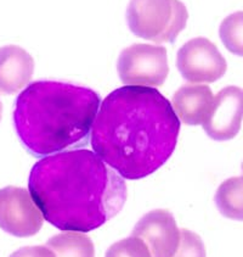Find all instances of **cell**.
<instances>
[{
    "label": "cell",
    "instance_id": "cell-1",
    "mask_svg": "<svg viewBox=\"0 0 243 257\" xmlns=\"http://www.w3.org/2000/svg\"><path fill=\"white\" fill-rule=\"evenodd\" d=\"M90 132L94 153L122 178L136 181L173 155L180 121L157 89L125 85L100 104Z\"/></svg>",
    "mask_w": 243,
    "mask_h": 257
},
{
    "label": "cell",
    "instance_id": "cell-2",
    "mask_svg": "<svg viewBox=\"0 0 243 257\" xmlns=\"http://www.w3.org/2000/svg\"><path fill=\"white\" fill-rule=\"evenodd\" d=\"M28 187L44 219L64 232L97 229L122 210L128 194L124 179L87 149L42 159Z\"/></svg>",
    "mask_w": 243,
    "mask_h": 257
},
{
    "label": "cell",
    "instance_id": "cell-3",
    "mask_svg": "<svg viewBox=\"0 0 243 257\" xmlns=\"http://www.w3.org/2000/svg\"><path fill=\"white\" fill-rule=\"evenodd\" d=\"M100 104L101 98L90 88L37 81L17 96L14 124L32 155H53L89 136Z\"/></svg>",
    "mask_w": 243,
    "mask_h": 257
},
{
    "label": "cell",
    "instance_id": "cell-4",
    "mask_svg": "<svg viewBox=\"0 0 243 257\" xmlns=\"http://www.w3.org/2000/svg\"><path fill=\"white\" fill-rule=\"evenodd\" d=\"M187 19V9L180 0H130L127 9L131 32L153 43H173Z\"/></svg>",
    "mask_w": 243,
    "mask_h": 257
},
{
    "label": "cell",
    "instance_id": "cell-5",
    "mask_svg": "<svg viewBox=\"0 0 243 257\" xmlns=\"http://www.w3.org/2000/svg\"><path fill=\"white\" fill-rule=\"evenodd\" d=\"M117 70L125 85L161 87L169 73L167 50L157 45L133 44L121 53Z\"/></svg>",
    "mask_w": 243,
    "mask_h": 257
},
{
    "label": "cell",
    "instance_id": "cell-6",
    "mask_svg": "<svg viewBox=\"0 0 243 257\" xmlns=\"http://www.w3.org/2000/svg\"><path fill=\"white\" fill-rule=\"evenodd\" d=\"M44 223L41 210L28 190L9 187L0 189V228L19 238L36 235Z\"/></svg>",
    "mask_w": 243,
    "mask_h": 257
},
{
    "label": "cell",
    "instance_id": "cell-7",
    "mask_svg": "<svg viewBox=\"0 0 243 257\" xmlns=\"http://www.w3.org/2000/svg\"><path fill=\"white\" fill-rule=\"evenodd\" d=\"M178 68L192 83H213L225 75L226 60L209 39L197 37L185 43L178 51Z\"/></svg>",
    "mask_w": 243,
    "mask_h": 257
},
{
    "label": "cell",
    "instance_id": "cell-8",
    "mask_svg": "<svg viewBox=\"0 0 243 257\" xmlns=\"http://www.w3.org/2000/svg\"><path fill=\"white\" fill-rule=\"evenodd\" d=\"M242 89L238 87L224 88L213 98L209 112L202 123L203 130L214 141L233 139L241 130Z\"/></svg>",
    "mask_w": 243,
    "mask_h": 257
},
{
    "label": "cell",
    "instance_id": "cell-9",
    "mask_svg": "<svg viewBox=\"0 0 243 257\" xmlns=\"http://www.w3.org/2000/svg\"><path fill=\"white\" fill-rule=\"evenodd\" d=\"M131 236L145 242L151 257H171L179 246L180 230L170 211L153 210L136 223Z\"/></svg>",
    "mask_w": 243,
    "mask_h": 257
},
{
    "label": "cell",
    "instance_id": "cell-10",
    "mask_svg": "<svg viewBox=\"0 0 243 257\" xmlns=\"http://www.w3.org/2000/svg\"><path fill=\"white\" fill-rule=\"evenodd\" d=\"M34 60L24 48L5 45L0 48V93L15 94L31 82Z\"/></svg>",
    "mask_w": 243,
    "mask_h": 257
},
{
    "label": "cell",
    "instance_id": "cell-11",
    "mask_svg": "<svg viewBox=\"0 0 243 257\" xmlns=\"http://www.w3.org/2000/svg\"><path fill=\"white\" fill-rule=\"evenodd\" d=\"M213 93L208 85L185 84L173 95V110L184 123L202 124L209 112Z\"/></svg>",
    "mask_w": 243,
    "mask_h": 257
},
{
    "label": "cell",
    "instance_id": "cell-12",
    "mask_svg": "<svg viewBox=\"0 0 243 257\" xmlns=\"http://www.w3.org/2000/svg\"><path fill=\"white\" fill-rule=\"evenodd\" d=\"M56 257H95V247L89 236L78 232L56 234L47 241Z\"/></svg>",
    "mask_w": 243,
    "mask_h": 257
},
{
    "label": "cell",
    "instance_id": "cell-13",
    "mask_svg": "<svg viewBox=\"0 0 243 257\" xmlns=\"http://www.w3.org/2000/svg\"><path fill=\"white\" fill-rule=\"evenodd\" d=\"M215 204L221 215L231 219L243 218V179L233 177L222 182L215 195Z\"/></svg>",
    "mask_w": 243,
    "mask_h": 257
},
{
    "label": "cell",
    "instance_id": "cell-14",
    "mask_svg": "<svg viewBox=\"0 0 243 257\" xmlns=\"http://www.w3.org/2000/svg\"><path fill=\"white\" fill-rule=\"evenodd\" d=\"M220 38L226 49L236 55L243 54V14L237 11L228 15L220 25Z\"/></svg>",
    "mask_w": 243,
    "mask_h": 257
},
{
    "label": "cell",
    "instance_id": "cell-15",
    "mask_svg": "<svg viewBox=\"0 0 243 257\" xmlns=\"http://www.w3.org/2000/svg\"><path fill=\"white\" fill-rule=\"evenodd\" d=\"M105 257H151L145 242L135 236L114 242Z\"/></svg>",
    "mask_w": 243,
    "mask_h": 257
},
{
    "label": "cell",
    "instance_id": "cell-16",
    "mask_svg": "<svg viewBox=\"0 0 243 257\" xmlns=\"http://www.w3.org/2000/svg\"><path fill=\"white\" fill-rule=\"evenodd\" d=\"M171 257H205V246L201 236L185 228L180 230L179 246Z\"/></svg>",
    "mask_w": 243,
    "mask_h": 257
},
{
    "label": "cell",
    "instance_id": "cell-17",
    "mask_svg": "<svg viewBox=\"0 0 243 257\" xmlns=\"http://www.w3.org/2000/svg\"><path fill=\"white\" fill-rule=\"evenodd\" d=\"M10 257H56L49 247L45 246H25L13 252Z\"/></svg>",
    "mask_w": 243,
    "mask_h": 257
},
{
    "label": "cell",
    "instance_id": "cell-18",
    "mask_svg": "<svg viewBox=\"0 0 243 257\" xmlns=\"http://www.w3.org/2000/svg\"><path fill=\"white\" fill-rule=\"evenodd\" d=\"M2 116H3V104L0 101V121H2Z\"/></svg>",
    "mask_w": 243,
    "mask_h": 257
}]
</instances>
